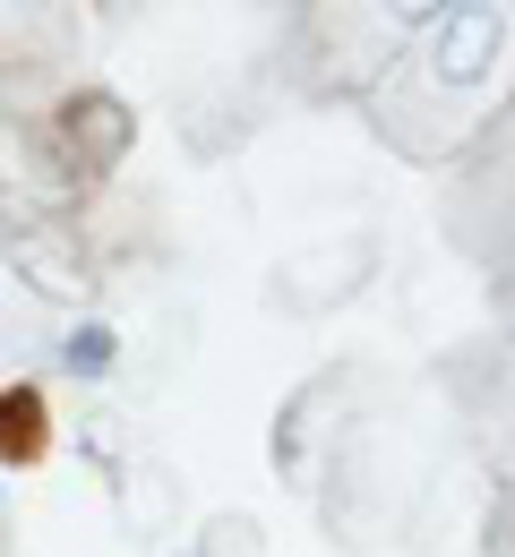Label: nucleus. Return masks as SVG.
I'll return each mask as SVG.
<instances>
[{
    "instance_id": "obj_1",
    "label": "nucleus",
    "mask_w": 515,
    "mask_h": 557,
    "mask_svg": "<svg viewBox=\"0 0 515 557\" xmlns=\"http://www.w3.org/2000/svg\"><path fill=\"white\" fill-rule=\"evenodd\" d=\"M44 146H52V163H61L70 181H103V172H121V154L138 146V112H130L112 86H77V95H61Z\"/></svg>"
},
{
    "instance_id": "obj_2",
    "label": "nucleus",
    "mask_w": 515,
    "mask_h": 557,
    "mask_svg": "<svg viewBox=\"0 0 515 557\" xmlns=\"http://www.w3.org/2000/svg\"><path fill=\"white\" fill-rule=\"evenodd\" d=\"M507 52V9H439L430 17V86L473 95Z\"/></svg>"
},
{
    "instance_id": "obj_3",
    "label": "nucleus",
    "mask_w": 515,
    "mask_h": 557,
    "mask_svg": "<svg viewBox=\"0 0 515 557\" xmlns=\"http://www.w3.org/2000/svg\"><path fill=\"white\" fill-rule=\"evenodd\" d=\"M52 446V420L35 386H0V463H35Z\"/></svg>"
},
{
    "instance_id": "obj_4",
    "label": "nucleus",
    "mask_w": 515,
    "mask_h": 557,
    "mask_svg": "<svg viewBox=\"0 0 515 557\" xmlns=\"http://www.w3.org/2000/svg\"><path fill=\"white\" fill-rule=\"evenodd\" d=\"M112 360H121V335H112L103 318H86V326L61 335V369H70V377H112Z\"/></svg>"
},
{
    "instance_id": "obj_5",
    "label": "nucleus",
    "mask_w": 515,
    "mask_h": 557,
    "mask_svg": "<svg viewBox=\"0 0 515 557\" xmlns=\"http://www.w3.org/2000/svg\"><path fill=\"white\" fill-rule=\"evenodd\" d=\"M216 557H258V532L249 523H216Z\"/></svg>"
}]
</instances>
